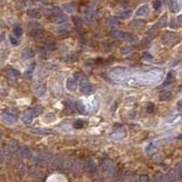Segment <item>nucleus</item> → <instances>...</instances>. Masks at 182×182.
<instances>
[{"label":"nucleus","instance_id":"1","mask_svg":"<svg viewBox=\"0 0 182 182\" xmlns=\"http://www.w3.org/2000/svg\"><path fill=\"white\" fill-rule=\"evenodd\" d=\"M110 34L115 37L123 39V40H127L129 42H133V41L136 40V37L135 35H133L132 33L121 31V30H118V29H112Z\"/></svg>","mask_w":182,"mask_h":182},{"label":"nucleus","instance_id":"3","mask_svg":"<svg viewBox=\"0 0 182 182\" xmlns=\"http://www.w3.org/2000/svg\"><path fill=\"white\" fill-rule=\"evenodd\" d=\"M127 136V129L124 127H119L116 128L109 136V138L114 140H118V139H122Z\"/></svg>","mask_w":182,"mask_h":182},{"label":"nucleus","instance_id":"7","mask_svg":"<svg viewBox=\"0 0 182 182\" xmlns=\"http://www.w3.org/2000/svg\"><path fill=\"white\" fill-rule=\"evenodd\" d=\"M70 30H71V25L68 23H65V24H62L61 26H59L56 29V32L58 35H66L70 31Z\"/></svg>","mask_w":182,"mask_h":182},{"label":"nucleus","instance_id":"28","mask_svg":"<svg viewBox=\"0 0 182 182\" xmlns=\"http://www.w3.org/2000/svg\"><path fill=\"white\" fill-rule=\"evenodd\" d=\"M132 15V11L131 10H125V11H122L118 14V18H121V19H127V18H129Z\"/></svg>","mask_w":182,"mask_h":182},{"label":"nucleus","instance_id":"8","mask_svg":"<svg viewBox=\"0 0 182 182\" xmlns=\"http://www.w3.org/2000/svg\"><path fill=\"white\" fill-rule=\"evenodd\" d=\"M43 36H44V30L42 28L35 27V28L31 29V31H30V37L35 40L40 39Z\"/></svg>","mask_w":182,"mask_h":182},{"label":"nucleus","instance_id":"34","mask_svg":"<svg viewBox=\"0 0 182 182\" xmlns=\"http://www.w3.org/2000/svg\"><path fill=\"white\" fill-rule=\"evenodd\" d=\"M132 50H133L132 47H130V46H126V47H123L120 48V53L122 55H127V54H129Z\"/></svg>","mask_w":182,"mask_h":182},{"label":"nucleus","instance_id":"21","mask_svg":"<svg viewBox=\"0 0 182 182\" xmlns=\"http://www.w3.org/2000/svg\"><path fill=\"white\" fill-rule=\"evenodd\" d=\"M76 85H77V83H76V80L74 79H72V78L68 79V80L66 82V87H67L68 90L74 91L76 88Z\"/></svg>","mask_w":182,"mask_h":182},{"label":"nucleus","instance_id":"12","mask_svg":"<svg viewBox=\"0 0 182 182\" xmlns=\"http://www.w3.org/2000/svg\"><path fill=\"white\" fill-rule=\"evenodd\" d=\"M2 118L4 121H6V122L8 124H14V123H16V121H17L16 116H14L10 113H7V112L4 113L2 115Z\"/></svg>","mask_w":182,"mask_h":182},{"label":"nucleus","instance_id":"39","mask_svg":"<svg viewBox=\"0 0 182 182\" xmlns=\"http://www.w3.org/2000/svg\"><path fill=\"white\" fill-rule=\"evenodd\" d=\"M161 1L160 0H155V1L153 2V7H154V9H156V10H159L160 7H161Z\"/></svg>","mask_w":182,"mask_h":182},{"label":"nucleus","instance_id":"25","mask_svg":"<svg viewBox=\"0 0 182 182\" xmlns=\"http://www.w3.org/2000/svg\"><path fill=\"white\" fill-rule=\"evenodd\" d=\"M20 154L24 158H30L32 156V150L30 149L28 147H24V148H21Z\"/></svg>","mask_w":182,"mask_h":182},{"label":"nucleus","instance_id":"30","mask_svg":"<svg viewBox=\"0 0 182 182\" xmlns=\"http://www.w3.org/2000/svg\"><path fill=\"white\" fill-rule=\"evenodd\" d=\"M159 98H160V100H170V99L172 98V95H171L170 92L166 91V92H162L159 95Z\"/></svg>","mask_w":182,"mask_h":182},{"label":"nucleus","instance_id":"4","mask_svg":"<svg viewBox=\"0 0 182 182\" xmlns=\"http://www.w3.org/2000/svg\"><path fill=\"white\" fill-rule=\"evenodd\" d=\"M126 73H127L126 68H114V69L110 70L109 76L114 79L121 80V79H124V77L126 76Z\"/></svg>","mask_w":182,"mask_h":182},{"label":"nucleus","instance_id":"11","mask_svg":"<svg viewBox=\"0 0 182 182\" xmlns=\"http://www.w3.org/2000/svg\"><path fill=\"white\" fill-rule=\"evenodd\" d=\"M170 181H171L170 174H161V173H159L153 180V182H170Z\"/></svg>","mask_w":182,"mask_h":182},{"label":"nucleus","instance_id":"46","mask_svg":"<svg viewBox=\"0 0 182 182\" xmlns=\"http://www.w3.org/2000/svg\"><path fill=\"white\" fill-rule=\"evenodd\" d=\"M37 1H42V0H37Z\"/></svg>","mask_w":182,"mask_h":182},{"label":"nucleus","instance_id":"26","mask_svg":"<svg viewBox=\"0 0 182 182\" xmlns=\"http://www.w3.org/2000/svg\"><path fill=\"white\" fill-rule=\"evenodd\" d=\"M7 148L10 152H15L18 148V143L16 140H11L7 145Z\"/></svg>","mask_w":182,"mask_h":182},{"label":"nucleus","instance_id":"2","mask_svg":"<svg viewBox=\"0 0 182 182\" xmlns=\"http://www.w3.org/2000/svg\"><path fill=\"white\" fill-rule=\"evenodd\" d=\"M79 90L80 92L83 94V95H91L93 92H94V87L93 86L91 85L88 80L83 79L80 80V84H79Z\"/></svg>","mask_w":182,"mask_h":182},{"label":"nucleus","instance_id":"27","mask_svg":"<svg viewBox=\"0 0 182 182\" xmlns=\"http://www.w3.org/2000/svg\"><path fill=\"white\" fill-rule=\"evenodd\" d=\"M21 120H22V122L26 125H28L32 122V120L33 118L31 117V116H30L27 112H26L22 117H21Z\"/></svg>","mask_w":182,"mask_h":182},{"label":"nucleus","instance_id":"15","mask_svg":"<svg viewBox=\"0 0 182 182\" xmlns=\"http://www.w3.org/2000/svg\"><path fill=\"white\" fill-rule=\"evenodd\" d=\"M148 12H149V7L147 5H143L136 11V17H144V16H147Z\"/></svg>","mask_w":182,"mask_h":182},{"label":"nucleus","instance_id":"16","mask_svg":"<svg viewBox=\"0 0 182 182\" xmlns=\"http://www.w3.org/2000/svg\"><path fill=\"white\" fill-rule=\"evenodd\" d=\"M42 110H43V109H42L41 107H35V108H33V109H31L27 110L26 112H27L30 116H31L32 118H35V117H38V116L42 113Z\"/></svg>","mask_w":182,"mask_h":182},{"label":"nucleus","instance_id":"43","mask_svg":"<svg viewBox=\"0 0 182 182\" xmlns=\"http://www.w3.org/2000/svg\"><path fill=\"white\" fill-rule=\"evenodd\" d=\"M142 57H143V58H145V59H147V60L152 58V56H151V54L148 53V52H143Z\"/></svg>","mask_w":182,"mask_h":182},{"label":"nucleus","instance_id":"37","mask_svg":"<svg viewBox=\"0 0 182 182\" xmlns=\"http://www.w3.org/2000/svg\"><path fill=\"white\" fill-rule=\"evenodd\" d=\"M146 109H147L148 113H153L154 110H155V105L153 103H148V106H147V108H146Z\"/></svg>","mask_w":182,"mask_h":182},{"label":"nucleus","instance_id":"20","mask_svg":"<svg viewBox=\"0 0 182 182\" xmlns=\"http://www.w3.org/2000/svg\"><path fill=\"white\" fill-rule=\"evenodd\" d=\"M44 48L47 50V52L48 51H53L57 48V44L54 42V41H48V42H46L45 45L43 46Z\"/></svg>","mask_w":182,"mask_h":182},{"label":"nucleus","instance_id":"17","mask_svg":"<svg viewBox=\"0 0 182 182\" xmlns=\"http://www.w3.org/2000/svg\"><path fill=\"white\" fill-rule=\"evenodd\" d=\"M7 77L11 80H17L20 77V72L17 69H9L7 72Z\"/></svg>","mask_w":182,"mask_h":182},{"label":"nucleus","instance_id":"6","mask_svg":"<svg viewBox=\"0 0 182 182\" xmlns=\"http://www.w3.org/2000/svg\"><path fill=\"white\" fill-rule=\"evenodd\" d=\"M26 14L29 18H35V19H38V18H41L43 14L41 12V10L37 9V8H29L27 11H26Z\"/></svg>","mask_w":182,"mask_h":182},{"label":"nucleus","instance_id":"35","mask_svg":"<svg viewBox=\"0 0 182 182\" xmlns=\"http://www.w3.org/2000/svg\"><path fill=\"white\" fill-rule=\"evenodd\" d=\"M63 8H64L67 12L72 13V12H74V10H75V6H74V4H72V3H68V4L63 5Z\"/></svg>","mask_w":182,"mask_h":182},{"label":"nucleus","instance_id":"45","mask_svg":"<svg viewBox=\"0 0 182 182\" xmlns=\"http://www.w3.org/2000/svg\"><path fill=\"white\" fill-rule=\"evenodd\" d=\"M94 1H101V0H94Z\"/></svg>","mask_w":182,"mask_h":182},{"label":"nucleus","instance_id":"29","mask_svg":"<svg viewBox=\"0 0 182 182\" xmlns=\"http://www.w3.org/2000/svg\"><path fill=\"white\" fill-rule=\"evenodd\" d=\"M73 127L75 128H77V129L83 128L84 127H86V122H85L84 120H82V119H78V120H76L75 122L73 123Z\"/></svg>","mask_w":182,"mask_h":182},{"label":"nucleus","instance_id":"22","mask_svg":"<svg viewBox=\"0 0 182 182\" xmlns=\"http://www.w3.org/2000/svg\"><path fill=\"white\" fill-rule=\"evenodd\" d=\"M35 52L31 48H26L23 51V57L25 59H31L35 57Z\"/></svg>","mask_w":182,"mask_h":182},{"label":"nucleus","instance_id":"47","mask_svg":"<svg viewBox=\"0 0 182 182\" xmlns=\"http://www.w3.org/2000/svg\"><path fill=\"white\" fill-rule=\"evenodd\" d=\"M0 139H1V135H0Z\"/></svg>","mask_w":182,"mask_h":182},{"label":"nucleus","instance_id":"10","mask_svg":"<svg viewBox=\"0 0 182 182\" xmlns=\"http://www.w3.org/2000/svg\"><path fill=\"white\" fill-rule=\"evenodd\" d=\"M48 159H49V156L48 154H43V153L37 154L34 158V160L36 161V163H38V164H44L46 162H48Z\"/></svg>","mask_w":182,"mask_h":182},{"label":"nucleus","instance_id":"31","mask_svg":"<svg viewBox=\"0 0 182 182\" xmlns=\"http://www.w3.org/2000/svg\"><path fill=\"white\" fill-rule=\"evenodd\" d=\"M173 79H174V78H173V75H172V73H169V74H168V76H167L166 79H165V82L163 83V86H168V85H170V84L173 82Z\"/></svg>","mask_w":182,"mask_h":182},{"label":"nucleus","instance_id":"42","mask_svg":"<svg viewBox=\"0 0 182 182\" xmlns=\"http://www.w3.org/2000/svg\"><path fill=\"white\" fill-rule=\"evenodd\" d=\"M109 23L110 26H116V25L118 24V21H117V19L116 18H110L109 20Z\"/></svg>","mask_w":182,"mask_h":182},{"label":"nucleus","instance_id":"9","mask_svg":"<svg viewBox=\"0 0 182 182\" xmlns=\"http://www.w3.org/2000/svg\"><path fill=\"white\" fill-rule=\"evenodd\" d=\"M84 167H85V169L89 171L90 173H94L97 171V166L95 164V162L92 160V159H87L85 162H84Z\"/></svg>","mask_w":182,"mask_h":182},{"label":"nucleus","instance_id":"44","mask_svg":"<svg viewBox=\"0 0 182 182\" xmlns=\"http://www.w3.org/2000/svg\"><path fill=\"white\" fill-rule=\"evenodd\" d=\"M177 109H178V110L182 111V99L178 101V103H177Z\"/></svg>","mask_w":182,"mask_h":182},{"label":"nucleus","instance_id":"40","mask_svg":"<svg viewBox=\"0 0 182 182\" xmlns=\"http://www.w3.org/2000/svg\"><path fill=\"white\" fill-rule=\"evenodd\" d=\"M148 179H149L148 176V175H145V174L140 175V176H139V182H148Z\"/></svg>","mask_w":182,"mask_h":182},{"label":"nucleus","instance_id":"41","mask_svg":"<svg viewBox=\"0 0 182 182\" xmlns=\"http://www.w3.org/2000/svg\"><path fill=\"white\" fill-rule=\"evenodd\" d=\"M9 40H10V43L13 45V46H17L18 44V40L15 37H12V36H10L9 37Z\"/></svg>","mask_w":182,"mask_h":182},{"label":"nucleus","instance_id":"23","mask_svg":"<svg viewBox=\"0 0 182 182\" xmlns=\"http://www.w3.org/2000/svg\"><path fill=\"white\" fill-rule=\"evenodd\" d=\"M145 25V21L143 20H134L130 23L129 26L132 27L133 29H139Z\"/></svg>","mask_w":182,"mask_h":182},{"label":"nucleus","instance_id":"5","mask_svg":"<svg viewBox=\"0 0 182 182\" xmlns=\"http://www.w3.org/2000/svg\"><path fill=\"white\" fill-rule=\"evenodd\" d=\"M29 132L31 134H35V135H51L54 134V130L52 129H48V128H30Z\"/></svg>","mask_w":182,"mask_h":182},{"label":"nucleus","instance_id":"14","mask_svg":"<svg viewBox=\"0 0 182 182\" xmlns=\"http://www.w3.org/2000/svg\"><path fill=\"white\" fill-rule=\"evenodd\" d=\"M167 23V18L166 17H162L153 26L152 28H151L149 31H157V30H159V28H161L162 26H164Z\"/></svg>","mask_w":182,"mask_h":182},{"label":"nucleus","instance_id":"32","mask_svg":"<svg viewBox=\"0 0 182 182\" xmlns=\"http://www.w3.org/2000/svg\"><path fill=\"white\" fill-rule=\"evenodd\" d=\"M35 67H36V63H32V64H30L29 65V67L26 68V76H27V77H30V76L32 75V73H33V71H34V69H35Z\"/></svg>","mask_w":182,"mask_h":182},{"label":"nucleus","instance_id":"19","mask_svg":"<svg viewBox=\"0 0 182 182\" xmlns=\"http://www.w3.org/2000/svg\"><path fill=\"white\" fill-rule=\"evenodd\" d=\"M76 108H77L78 111H79L80 114H82V115H84V114L87 113V108H86V106H85V104H84L82 101H80V100H78L77 102H76Z\"/></svg>","mask_w":182,"mask_h":182},{"label":"nucleus","instance_id":"13","mask_svg":"<svg viewBox=\"0 0 182 182\" xmlns=\"http://www.w3.org/2000/svg\"><path fill=\"white\" fill-rule=\"evenodd\" d=\"M182 6V0H170V7L172 12H177Z\"/></svg>","mask_w":182,"mask_h":182},{"label":"nucleus","instance_id":"24","mask_svg":"<svg viewBox=\"0 0 182 182\" xmlns=\"http://www.w3.org/2000/svg\"><path fill=\"white\" fill-rule=\"evenodd\" d=\"M181 117H182V116H180V115H173L171 117H167L166 122L169 123V124H174V123L178 122V121H179L181 119Z\"/></svg>","mask_w":182,"mask_h":182},{"label":"nucleus","instance_id":"33","mask_svg":"<svg viewBox=\"0 0 182 182\" xmlns=\"http://www.w3.org/2000/svg\"><path fill=\"white\" fill-rule=\"evenodd\" d=\"M14 33H15V35H16L18 37H21V35H22V33H23V29H22V27H21L19 25L15 26V27H14Z\"/></svg>","mask_w":182,"mask_h":182},{"label":"nucleus","instance_id":"36","mask_svg":"<svg viewBox=\"0 0 182 182\" xmlns=\"http://www.w3.org/2000/svg\"><path fill=\"white\" fill-rule=\"evenodd\" d=\"M72 20H73L74 24L77 26L78 27H79V26H82V20H81L80 18H79V17H73V18H72Z\"/></svg>","mask_w":182,"mask_h":182},{"label":"nucleus","instance_id":"18","mask_svg":"<svg viewBox=\"0 0 182 182\" xmlns=\"http://www.w3.org/2000/svg\"><path fill=\"white\" fill-rule=\"evenodd\" d=\"M35 91H36V94L38 97H43L45 96L46 93H47V87L45 85H39L35 87Z\"/></svg>","mask_w":182,"mask_h":182},{"label":"nucleus","instance_id":"38","mask_svg":"<svg viewBox=\"0 0 182 182\" xmlns=\"http://www.w3.org/2000/svg\"><path fill=\"white\" fill-rule=\"evenodd\" d=\"M150 42H151V39H149V37H145L142 41H141V44L143 47H148V46L150 45Z\"/></svg>","mask_w":182,"mask_h":182}]
</instances>
